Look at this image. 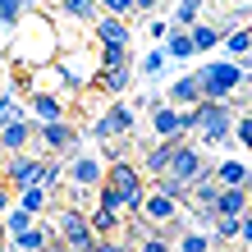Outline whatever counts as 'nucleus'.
Here are the masks:
<instances>
[{
  "label": "nucleus",
  "instance_id": "18",
  "mask_svg": "<svg viewBox=\"0 0 252 252\" xmlns=\"http://www.w3.org/2000/svg\"><path fill=\"white\" fill-rule=\"evenodd\" d=\"M128 83H133V69H128V64L101 69V78H96V87H101V92H110V96H124V92H128Z\"/></svg>",
  "mask_w": 252,
  "mask_h": 252
},
{
  "label": "nucleus",
  "instance_id": "23",
  "mask_svg": "<svg viewBox=\"0 0 252 252\" xmlns=\"http://www.w3.org/2000/svg\"><path fill=\"white\" fill-rule=\"evenodd\" d=\"M32 216H37V211H28L23 202L9 206V211H5V239H14V234H23V229H32Z\"/></svg>",
  "mask_w": 252,
  "mask_h": 252
},
{
  "label": "nucleus",
  "instance_id": "21",
  "mask_svg": "<svg viewBox=\"0 0 252 252\" xmlns=\"http://www.w3.org/2000/svg\"><path fill=\"white\" fill-rule=\"evenodd\" d=\"M220 28H225V41H220V46H225L234 60L252 51V28H243V23H234V28H229V23H220Z\"/></svg>",
  "mask_w": 252,
  "mask_h": 252
},
{
  "label": "nucleus",
  "instance_id": "16",
  "mask_svg": "<svg viewBox=\"0 0 252 252\" xmlns=\"http://www.w3.org/2000/svg\"><path fill=\"white\" fill-rule=\"evenodd\" d=\"M28 110H32V120H37V124H51V120H64V115H69V110H64V101L55 96V92H37Z\"/></svg>",
  "mask_w": 252,
  "mask_h": 252
},
{
  "label": "nucleus",
  "instance_id": "5",
  "mask_svg": "<svg viewBox=\"0 0 252 252\" xmlns=\"http://www.w3.org/2000/svg\"><path fill=\"white\" fill-rule=\"evenodd\" d=\"M133 124H138L133 106H124V101H110V110L101 115V120H92V138H96L101 147H115L120 138H133Z\"/></svg>",
  "mask_w": 252,
  "mask_h": 252
},
{
  "label": "nucleus",
  "instance_id": "7",
  "mask_svg": "<svg viewBox=\"0 0 252 252\" xmlns=\"http://www.w3.org/2000/svg\"><path fill=\"white\" fill-rule=\"evenodd\" d=\"M142 216L152 220L156 229H160V225H174V220H179V197L165 192V188H152V192L142 197Z\"/></svg>",
  "mask_w": 252,
  "mask_h": 252
},
{
  "label": "nucleus",
  "instance_id": "14",
  "mask_svg": "<svg viewBox=\"0 0 252 252\" xmlns=\"http://www.w3.org/2000/svg\"><path fill=\"white\" fill-rule=\"evenodd\" d=\"M96 41H106V46H128V23L120 19V14H101L96 19Z\"/></svg>",
  "mask_w": 252,
  "mask_h": 252
},
{
  "label": "nucleus",
  "instance_id": "28",
  "mask_svg": "<svg viewBox=\"0 0 252 252\" xmlns=\"http://www.w3.org/2000/svg\"><path fill=\"white\" fill-rule=\"evenodd\" d=\"M179 248H184V252H206V248H211V234H202V229H184V234H179Z\"/></svg>",
  "mask_w": 252,
  "mask_h": 252
},
{
  "label": "nucleus",
  "instance_id": "1",
  "mask_svg": "<svg viewBox=\"0 0 252 252\" xmlns=\"http://www.w3.org/2000/svg\"><path fill=\"white\" fill-rule=\"evenodd\" d=\"M234 124H239V110H234V101H211L202 96L197 106L184 110V133H197L202 147H220L234 138Z\"/></svg>",
  "mask_w": 252,
  "mask_h": 252
},
{
  "label": "nucleus",
  "instance_id": "32",
  "mask_svg": "<svg viewBox=\"0 0 252 252\" xmlns=\"http://www.w3.org/2000/svg\"><path fill=\"white\" fill-rule=\"evenodd\" d=\"M174 32V23H165V19H156V14H152V19H147V37H152V41H165Z\"/></svg>",
  "mask_w": 252,
  "mask_h": 252
},
{
  "label": "nucleus",
  "instance_id": "30",
  "mask_svg": "<svg viewBox=\"0 0 252 252\" xmlns=\"http://www.w3.org/2000/svg\"><path fill=\"white\" fill-rule=\"evenodd\" d=\"M234 142H239V147H252V110L239 115V124H234Z\"/></svg>",
  "mask_w": 252,
  "mask_h": 252
},
{
  "label": "nucleus",
  "instance_id": "24",
  "mask_svg": "<svg viewBox=\"0 0 252 252\" xmlns=\"http://www.w3.org/2000/svg\"><path fill=\"white\" fill-rule=\"evenodd\" d=\"M51 192L55 188H46V184H28V188H19V202L28 211H41V206H51Z\"/></svg>",
  "mask_w": 252,
  "mask_h": 252
},
{
  "label": "nucleus",
  "instance_id": "3",
  "mask_svg": "<svg viewBox=\"0 0 252 252\" xmlns=\"http://www.w3.org/2000/svg\"><path fill=\"white\" fill-rule=\"evenodd\" d=\"M197 78H202V92L211 96V101H229V96L243 87L248 69H243V60H239V64L216 60V64H202V69H197Z\"/></svg>",
  "mask_w": 252,
  "mask_h": 252
},
{
  "label": "nucleus",
  "instance_id": "8",
  "mask_svg": "<svg viewBox=\"0 0 252 252\" xmlns=\"http://www.w3.org/2000/svg\"><path fill=\"white\" fill-rule=\"evenodd\" d=\"M147 115H152V138H179L184 133V110L174 101H152Z\"/></svg>",
  "mask_w": 252,
  "mask_h": 252
},
{
  "label": "nucleus",
  "instance_id": "2",
  "mask_svg": "<svg viewBox=\"0 0 252 252\" xmlns=\"http://www.w3.org/2000/svg\"><path fill=\"white\" fill-rule=\"evenodd\" d=\"M106 174H110V165H106L101 152H83V147L69 152V188H73V197H87L92 188H101Z\"/></svg>",
  "mask_w": 252,
  "mask_h": 252
},
{
  "label": "nucleus",
  "instance_id": "9",
  "mask_svg": "<svg viewBox=\"0 0 252 252\" xmlns=\"http://www.w3.org/2000/svg\"><path fill=\"white\" fill-rule=\"evenodd\" d=\"M5 174H9V184H14V188L41 184V174H46V160L23 156V152H9V156H5Z\"/></svg>",
  "mask_w": 252,
  "mask_h": 252
},
{
  "label": "nucleus",
  "instance_id": "27",
  "mask_svg": "<svg viewBox=\"0 0 252 252\" xmlns=\"http://www.w3.org/2000/svg\"><path fill=\"white\" fill-rule=\"evenodd\" d=\"M96 206H106V211H120V216H128V211H124V192L115 188L110 179H106V184L96 188Z\"/></svg>",
  "mask_w": 252,
  "mask_h": 252
},
{
  "label": "nucleus",
  "instance_id": "12",
  "mask_svg": "<svg viewBox=\"0 0 252 252\" xmlns=\"http://www.w3.org/2000/svg\"><path fill=\"white\" fill-rule=\"evenodd\" d=\"M32 124L37 120H23V115H19V120H5V128H0V147H5V156L9 152H23V147L32 142V133H37Z\"/></svg>",
  "mask_w": 252,
  "mask_h": 252
},
{
  "label": "nucleus",
  "instance_id": "4",
  "mask_svg": "<svg viewBox=\"0 0 252 252\" xmlns=\"http://www.w3.org/2000/svg\"><path fill=\"white\" fill-rule=\"evenodd\" d=\"M55 229H60V248H101V234L92 225V216H83V211H73V206H64L60 216H55Z\"/></svg>",
  "mask_w": 252,
  "mask_h": 252
},
{
  "label": "nucleus",
  "instance_id": "11",
  "mask_svg": "<svg viewBox=\"0 0 252 252\" xmlns=\"http://www.w3.org/2000/svg\"><path fill=\"white\" fill-rule=\"evenodd\" d=\"M60 69H64V78H69V87H92L96 78H101V60L92 64V60H87V55H64V60H60Z\"/></svg>",
  "mask_w": 252,
  "mask_h": 252
},
{
  "label": "nucleus",
  "instance_id": "33",
  "mask_svg": "<svg viewBox=\"0 0 252 252\" xmlns=\"http://www.w3.org/2000/svg\"><path fill=\"white\" fill-rule=\"evenodd\" d=\"M110 14H120V19H128V14H138V0H101Z\"/></svg>",
  "mask_w": 252,
  "mask_h": 252
},
{
  "label": "nucleus",
  "instance_id": "31",
  "mask_svg": "<svg viewBox=\"0 0 252 252\" xmlns=\"http://www.w3.org/2000/svg\"><path fill=\"white\" fill-rule=\"evenodd\" d=\"M19 115H23V106H19V96H14L9 87H5V96H0V120H19Z\"/></svg>",
  "mask_w": 252,
  "mask_h": 252
},
{
  "label": "nucleus",
  "instance_id": "25",
  "mask_svg": "<svg viewBox=\"0 0 252 252\" xmlns=\"http://www.w3.org/2000/svg\"><path fill=\"white\" fill-rule=\"evenodd\" d=\"M32 5V0H0V28L5 32H14V28L23 23V9Z\"/></svg>",
  "mask_w": 252,
  "mask_h": 252
},
{
  "label": "nucleus",
  "instance_id": "34",
  "mask_svg": "<svg viewBox=\"0 0 252 252\" xmlns=\"http://www.w3.org/2000/svg\"><path fill=\"white\" fill-rule=\"evenodd\" d=\"M156 9V0H138V14H152Z\"/></svg>",
  "mask_w": 252,
  "mask_h": 252
},
{
  "label": "nucleus",
  "instance_id": "20",
  "mask_svg": "<svg viewBox=\"0 0 252 252\" xmlns=\"http://www.w3.org/2000/svg\"><path fill=\"white\" fill-rule=\"evenodd\" d=\"M216 179L225 188H252V170L243 165V160H220L216 165Z\"/></svg>",
  "mask_w": 252,
  "mask_h": 252
},
{
  "label": "nucleus",
  "instance_id": "10",
  "mask_svg": "<svg viewBox=\"0 0 252 252\" xmlns=\"http://www.w3.org/2000/svg\"><path fill=\"white\" fill-rule=\"evenodd\" d=\"M188 138V133H179V138H160L156 147H147V156H142V170H147V179H156V174H165L170 170V160L174 152H179V142Z\"/></svg>",
  "mask_w": 252,
  "mask_h": 252
},
{
  "label": "nucleus",
  "instance_id": "13",
  "mask_svg": "<svg viewBox=\"0 0 252 252\" xmlns=\"http://www.w3.org/2000/svg\"><path fill=\"white\" fill-rule=\"evenodd\" d=\"M51 239H60V229H55V225H32V229L14 234V239H5V243L19 248V252H37V248H46Z\"/></svg>",
  "mask_w": 252,
  "mask_h": 252
},
{
  "label": "nucleus",
  "instance_id": "19",
  "mask_svg": "<svg viewBox=\"0 0 252 252\" xmlns=\"http://www.w3.org/2000/svg\"><path fill=\"white\" fill-rule=\"evenodd\" d=\"M165 51H170V60H192V55H197V46H192V28L174 23V32L165 37Z\"/></svg>",
  "mask_w": 252,
  "mask_h": 252
},
{
  "label": "nucleus",
  "instance_id": "17",
  "mask_svg": "<svg viewBox=\"0 0 252 252\" xmlns=\"http://www.w3.org/2000/svg\"><path fill=\"white\" fill-rule=\"evenodd\" d=\"M165 69H170V51H165V41H152V51L138 60V73H142V78H160Z\"/></svg>",
  "mask_w": 252,
  "mask_h": 252
},
{
  "label": "nucleus",
  "instance_id": "26",
  "mask_svg": "<svg viewBox=\"0 0 252 252\" xmlns=\"http://www.w3.org/2000/svg\"><path fill=\"white\" fill-rule=\"evenodd\" d=\"M92 225H96L101 239H115V234H120V211H106V206H96V211H92Z\"/></svg>",
  "mask_w": 252,
  "mask_h": 252
},
{
  "label": "nucleus",
  "instance_id": "15",
  "mask_svg": "<svg viewBox=\"0 0 252 252\" xmlns=\"http://www.w3.org/2000/svg\"><path fill=\"white\" fill-rule=\"evenodd\" d=\"M165 96L174 101V106H197L206 92H202V78H197V73H184V78H174V83H170V92H165Z\"/></svg>",
  "mask_w": 252,
  "mask_h": 252
},
{
  "label": "nucleus",
  "instance_id": "6",
  "mask_svg": "<svg viewBox=\"0 0 252 252\" xmlns=\"http://www.w3.org/2000/svg\"><path fill=\"white\" fill-rule=\"evenodd\" d=\"M37 142L46 147V156H69L83 147V133L69 120H51V124H37Z\"/></svg>",
  "mask_w": 252,
  "mask_h": 252
},
{
  "label": "nucleus",
  "instance_id": "22",
  "mask_svg": "<svg viewBox=\"0 0 252 252\" xmlns=\"http://www.w3.org/2000/svg\"><path fill=\"white\" fill-rule=\"evenodd\" d=\"M101 9H106L101 0H60V14H69V19H83V23H92Z\"/></svg>",
  "mask_w": 252,
  "mask_h": 252
},
{
  "label": "nucleus",
  "instance_id": "29",
  "mask_svg": "<svg viewBox=\"0 0 252 252\" xmlns=\"http://www.w3.org/2000/svg\"><path fill=\"white\" fill-rule=\"evenodd\" d=\"M101 69H115V64H128V46H106V41H101Z\"/></svg>",
  "mask_w": 252,
  "mask_h": 252
}]
</instances>
